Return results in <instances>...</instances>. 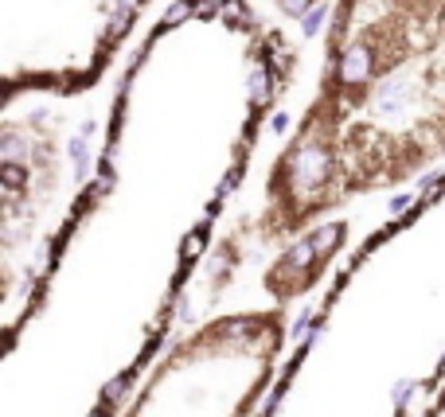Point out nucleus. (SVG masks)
<instances>
[{"label":"nucleus","mask_w":445,"mask_h":417,"mask_svg":"<svg viewBox=\"0 0 445 417\" xmlns=\"http://www.w3.org/2000/svg\"><path fill=\"white\" fill-rule=\"evenodd\" d=\"M293 301L274 297L172 335L118 417H258L286 363Z\"/></svg>","instance_id":"obj_4"},{"label":"nucleus","mask_w":445,"mask_h":417,"mask_svg":"<svg viewBox=\"0 0 445 417\" xmlns=\"http://www.w3.org/2000/svg\"><path fill=\"white\" fill-rule=\"evenodd\" d=\"M293 70L250 0H172L152 20L121 67L98 175L4 324L0 417L129 406Z\"/></svg>","instance_id":"obj_1"},{"label":"nucleus","mask_w":445,"mask_h":417,"mask_svg":"<svg viewBox=\"0 0 445 417\" xmlns=\"http://www.w3.org/2000/svg\"><path fill=\"white\" fill-rule=\"evenodd\" d=\"M445 390V175L340 266L258 417H426Z\"/></svg>","instance_id":"obj_3"},{"label":"nucleus","mask_w":445,"mask_h":417,"mask_svg":"<svg viewBox=\"0 0 445 417\" xmlns=\"http://www.w3.org/2000/svg\"><path fill=\"white\" fill-rule=\"evenodd\" d=\"M269 4H274L281 16H289V20H305L312 8H320L324 0H269Z\"/></svg>","instance_id":"obj_6"},{"label":"nucleus","mask_w":445,"mask_h":417,"mask_svg":"<svg viewBox=\"0 0 445 417\" xmlns=\"http://www.w3.org/2000/svg\"><path fill=\"white\" fill-rule=\"evenodd\" d=\"M426 417H445V390L434 398V406H429V413H426Z\"/></svg>","instance_id":"obj_7"},{"label":"nucleus","mask_w":445,"mask_h":417,"mask_svg":"<svg viewBox=\"0 0 445 417\" xmlns=\"http://www.w3.org/2000/svg\"><path fill=\"white\" fill-rule=\"evenodd\" d=\"M152 0H4V101L75 98L102 82Z\"/></svg>","instance_id":"obj_5"},{"label":"nucleus","mask_w":445,"mask_h":417,"mask_svg":"<svg viewBox=\"0 0 445 417\" xmlns=\"http://www.w3.org/2000/svg\"><path fill=\"white\" fill-rule=\"evenodd\" d=\"M445 160V0H340L317 98L215 238V285L250 258L293 250L367 195Z\"/></svg>","instance_id":"obj_2"}]
</instances>
